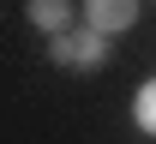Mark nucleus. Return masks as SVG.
I'll use <instances>...</instances> for the list:
<instances>
[{
	"label": "nucleus",
	"instance_id": "nucleus-2",
	"mask_svg": "<svg viewBox=\"0 0 156 144\" xmlns=\"http://www.w3.org/2000/svg\"><path fill=\"white\" fill-rule=\"evenodd\" d=\"M84 24L102 36H120L138 24V0H84Z\"/></svg>",
	"mask_w": 156,
	"mask_h": 144
},
{
	"label": "nucleus",
	"instance_id": "nucleus-3",
	"mask_svg": "<svg viewBox=\"0 0 156 144\" xmlns=\"http://www.w3.org/2000/svg\"><path fill=\"white\" fill-rule=\"evenodd\" d=\"M24 12H30V24L48 30V36H66V30H72V0H24Z\"/></svg>",
	"mask_w": 156,
	"mask_h": 144
},
{
	"label": "nucleus",
	"instance_id": "nucleus-1",
	"mask_svg": "<svg viewBox=\"0 0 156 144\" xmlns=\"http://www.w3.org/2000/svg\"><path fill=\"white\" fill-rule=\"evenodd\" d=\"M108 42L102 30H66V36H48V60L54 66H78V72H96V66H108Z\"/></svg>",
	"mask_w": 156,
	"mask_h": 144
},
{
	"label": "nucleus",
	"instance_id": "nucleus-4",
	"mask_svg": "<svg viewBox=\"0 0 156 144\" xmlns=\"http://www.w3.org/2000/svg\"><path fill=\"white\" fill-rule=\"evenodd\" d=\"M132 126L156 138V78H144V84H138V96H132Z\"/></svg>",
	"mask_w": 156,
	"mask_h": 144
}]
</instances>
